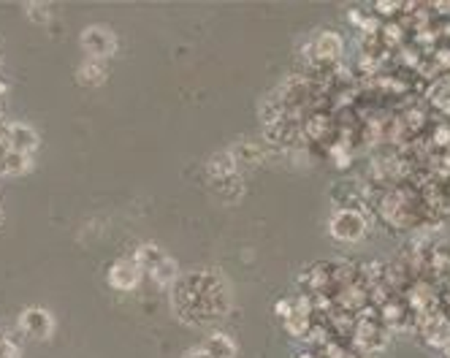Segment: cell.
Returning <instances> with one entry per match:
<instances>
[{"label": "cell", "mask_w": 450, "mask_h": 358, "mask_svg": "<svg viewBox=\"0 0 450 358\" xmlns=\"http://www.w3.org/2000/svg\"><path fill=\"white\" fill-rule=\"evenodd\" d=\"M174 309L185 323L204 326L228 312V290L212 271H195L174 285Z\"/></svg>", "instance_id": "6da1fadb"}, {"label": "cell", "mask_w": 450, "mask_h": 358, "mask_svg": "<svg viewBox=\"0 0 450 358\" xmlns=\"http://www.w3.org/2000/svg\"><path fill=\"white\" fill-rule=\"evenodd\" d=\"M133 258L144 268V274H150L157 285H174L176 283V264L157 245H141Z\"/></svg>", "instance_id": "7a4b0ae2"}, {"label": "cell", "mask_w": 450, "mask_h": 358, "mask_svg": "<svg viewBox=\"0 0 450 358\" xmlns=\"http://www.w3.org/2000/svg\"><path fill=\"white\" fill-rule=\"evenodd\" d=\"M79 41L85 47L87 57H95V60H106L117 52V36L106 25H87Z\"/></svg>", "instance_id": "3957f363"}, {"label": "cell", "mask_w": 450, "mask_h": 358, "mask_svg": "<svg viewBox=\"0 0 450 358\" xmlns=\"http://www.w3.org/2000/svg\"><path fill=\"white\" fill-rule=\"evenodd\" d=\"M17 326L22 334H28L33 340H49L54 334V315L44 307H25L19 312Z\"/></svg>", "instance_id": "277c9868"}, {"label": "cell", "mask_w": 450, "mask_h": 358, "mask_svg": "<svg viewBox=\"0 0 450 358\" xmlns=\"http://www.w3.org/2000/svg\"><path fill=\"white\" fill-rule=\"evenodd\" d=\"M0 139L6 142V147H11V149H17V152H25V155H33L35 149H38V133H35L33 125H28V123H22V120H11V123H6L3 130H0Z\"/></svg>", "instance_id": "5b68a950"}, {"label": "cell", "mask_w": 450, "mask_h": 358, "mask_svg": "<svg viewBox=\"0 0 450 358\" xmlns=\"http://www.w3.org/2000/svg\"><path fill=\"white\" fill-rule=\"evenodd\" d=\"M233 356H236V345L223 331L212 334L209 340H204L201 345H195V347H190L185 353V358H233Z\"/></svg>", "instance_id": "8992f818"}, {"label": "cell", "mask_w": 450, "mask_h": 358, "mask_svg": "<svg viewBox=\"0 0 450 358\" xmlns=\"http://www.w3.org/2000/svg\"><path fill=\"white\" fill-rule=\"evenodd\" d=\"M366 231V220L364 215H358L355 209H342V212H336L334 220H331V233L336 236V239H345V242H355V239H361Z\"/></svg>", "instance_id": "52a82bcc"}, {"label": "cell", "mask_w": 450, "mask_h": 358, "mask_svg": "<svg viewBox=\"0 0 450 358\" xmlns=\"http://www.w3.org/2000/svg\"><path fill=\"white\" fill-rule=\"evenodd\" d=\"M144 277V268L136 264V258H122L109 268V285L117 290H133Z\"/></svg>", "instance_id": "ba28073f"}, {"label": "cell", "mask_w": 450, "mask_h": 358, "mask_svg": "<svg viewBox=\"0 0 450 358\" xmlns=\"http://www.w3.org/2000/svg\"><path fill=\"white\" fill-rule=\"evenodd\" d=\"M33 166V155L17 152L11 147H6V142L0 139V177H19L25 171H30Z\"/></svg>", "instance_id": "9c48e42d"}, {"label": "cell", "mask_w": 450, "mask_h": 358, "mask_svg": "<svg viewBox=\"0 0 450 358\" xmlns=\"http://www.w3.org/2000/svg\"><path fill=\"white\" fill-rule=\"evenodd\" d=\"M310 52L320 60V63H331V60H336L339 52H342V38L336 36V33H331L326 30L323 36H317V41L310 47Z\"/></svg>", "instance_id": "30bf717a"}, {"label": "cell", "mask_w": 450, "mask_h": 358, "mask_svg": "<svg viewBox=\"0 0 450 358\" xmlns=\"http://www.w3.org/2000/svg\"><path fill=\"white\" fill-rule=\"evenodd\" d=\"M106 63L104 60H95V57H87L85 63L79 66V71H76V76H79V82L82 85H90V87H95V85H101L106 79Z\"/></svg>", "instance_id": "8fae6325"}, {"label": "cell", "mask_w": 450, "mask_h": 358, "mask_svg": "<svg viewBox=\"0 0 450 358\" xmlns=\"http://www.w3.org/2000/svg\"><path fill=\"white\" fill-rule=\"evenodd\" d=\"M25 14L33 19L35 25H41V22H47V19L52 17V8H49L47 3H30V6L25 8Z\"/></svg>", "instance_id": "7c38bea8"}, {"label": "cell", "mask_w": 450, "mask_h": 358, "mask_svg": "<svg viewBox=\"0 0 450 358\" xmlns=\"http://www.w3.org/2000/svg\"><path fill=\"white\" fill-rule=\"evenodd\" d=\"M19 345L6 331H0V358H19Z\"/></svg>", "instance_id": "4fadbf2b"}, {"label": "cell", "mask_w": 450, "mask_h": 358, "mask_svg": "<svg viewBox=\"0 0 450 358\" xmlns=\"http://www.w3.org/2000/svg\"><path fill=\"white\" fill-rule=\"evenodd\" d=\"M437 147H445V149H450V130L448 128H439L437 133H434V139H432Z\"/></svg>", "instance_id": "5bb4252c"}, {"label": "cell", "mask_w": 450, "mask_h": 358, "mask_svg": "<svg viewBox=\"0 0 450 358\" xmlns=\"http://www.w3.org/2000/svg\"><path fill=\"white\" fill-rule=\"evenodd\" d=\"M375 8H377V11H380V14H385V11H388V14H394V11H396L399 6H391V3H388V6H385V3H377V6H375Z\"/></svg>", "instance_id": "9a60e30c"}, {"label": "cell", "mask_w": 450, "mask_h": 358, "mask_svg": "<svg viewBox=\"0 0 450 358\" xmlns=\"http://www.w3.org/2000/svg\"><path fill=\"white\" fill-rule=\"evenodd\" d=\"M439 90H442V95H448V98H450V79L439 82Z\"/></svg>", "instance_id": "2e32d148"}]
</instances>
